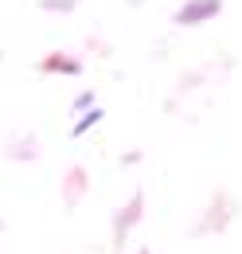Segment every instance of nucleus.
I'll return each mask as SVG.
<instances>
[{"label":"nucleus","mask_w":242,"mask_h":254,"mask_svg":"<svg viewBox=\"0 0 242 254\" xmlns=\"http://www.w3.org/2000/svg\"><path fill=\"white\" fill-rule=\"evenodd\" d=\"M98 122H102V110H90V114H86V118H82L78 126L70 129V137H82V133H86L90 126H98Z\"/></svg>","instance_id":"nucleus-1"}]
</instances>
